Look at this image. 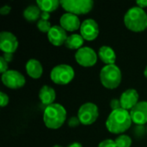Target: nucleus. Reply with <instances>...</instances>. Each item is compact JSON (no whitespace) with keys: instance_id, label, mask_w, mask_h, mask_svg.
Wrapping results in <instances>:
<instances>
[{"instance_id":"24","label":"nucleus","mask_w":147,"mask_h":147,"mask_svg":"<svg viewBox=\"0 0 147 147\" xmlns=\"http://www.w3.org/2000/svg\"><path fill=\"white\" fill-rule=\"evenodd\" d=\"M68 126L69 127H78V126H79L80 124H81V122H80V120L78 119V117L77 116H72V117H71L70 119H69V121H68Z\"/></svg>"},{"instance_id":"30","label":"nucleus","mask_w":147,"mask_h":147,"mask_svg":"<svg viewBox=\"0 0 147 147\" xmlns=\"http://www.w3.org/2000/svg\"><path fill=\"white\" fill-rule=\"evenodd\" d=\"M3 58L4 59V60L7 62V63H9L13 60V53H3Z\"/></svg>"},{"instance_id":"29","label":"nucleus","mask_w":147,"mask_h":147,"mask_svg":"<svg viewBox=\"0 0 147 147\" xmlns=\"http://www.w3.org/2000/svg\"><path fill=\"white\" fill-rule=\"evenodd\" d=\"M10 10H11V7L9 5H3L0 9V14L3 16H6L10 12Z\"/></svg>"},{"instance_id":"3","label":"nucleus","mask_w":147,"mask_h":147,"mask_svg":"<svg viewBox=\"0 0 147 147\" xmlns=\"http://www.w3.org/2000/svg\"><path fill=\"white\" fill-rule=\"evenodd\" d=\"M126 27L134 32H142L147 28V14L138 6L129 9L124 16Z\"/></svg>"},{"instance_id":"27","label":"nucleus","mask_w":147,"mask_h":147,"mask_svg":"<svg viewBox=\"0 0 147 147\" xmlns=\"http://www.w3.org/2000/svg\"><path fill=\"white\" fill-rule=\"evenodd\" d=\"M8 68H9L8 67V63L4 60V59L3 58V56L0 57V72L2 74H3L4 72H6L7 71H9Z\"/></svg>"},{"instance_id":"31","label":"nucleus","mask_w":147,"mask_h":147,"mask_svg":"<svg viewBox=\"0 0 147 147\" xmlns=\"http://www.w3.org/2000/svg\"><path fill=\"white\" fill-rule=\"evenodd\" d=\"M138 7L141 8V9H144V8H146L147 7V0H139L136 2Z\"/></svg>"},{"instance_id":"11","label":"nucleus","mask_w":147,"mask_h":147,"mask_svg":"<svg viewBox=\"0 0 147 147\" xmlns=\"http://www.w3.org/2000/svg\"><path fill=\"white\" fill-rule=\"evenodd\" d=\"M80 34L84 40L89 41L96 39L99 34V27L97 22L91 18L84 20L83 23H81Z\"/></svg>"},{"instance_id":"34","label":"nucleus","mask_w":147,"mask_h":147,"mask_svg":"<svg viewBox=\"0 0 147 147\" xmlns=\"http://www.w3.org/2000/svg\"><path fill=\"white\" fill-rule=\"evenodd\" d=\"M144 75H145V77L147 78V66L146 67V69H145V71H144Z\"/></svg>"},{"instance_id":"7","label":"nucleus","mask_w":147,"mask_h":147,"mask_svg":"<svg viewBox=\"0 0 147 147\" xmlns=\"http://www.w3.org/2000/svg\"><path fill=\"white\" fill-rule=\"evenodd\" d=\"M99 116V110L97 106L93 102H86L83 104L78 112V117L81 124L89 126L93 124Z\"/></svg>"},{"instance_id":"1","label":"nucleus","mask_w":147,"mask_h":147,"mask_svg":"<svg viewBox=\"0 0 147 147\" xmlns=\"http://www.w3.org/2000/svg\"><path fill=\"white\" fill-rule=\"evenodd\" d=\"M132 122L133 121L130 112L124 109H120L113 110L109 114L106 121V127L109 132L115 134H119L128 130L132 125Z\"/></svg>"},{"instance_id":"20","label":"nucleus","mask_w":147,"mask_h":147,"mask_svg":"<svg viewBox=\"0 0 147 147\" xmlns=\"http://www.w3.org/2000/svg\"><path fill=\"white\" fill-rule=\"evenodd\" d=\"M37 6L42 12L51 13L56 10L60 5V1L59 0H38L36 1Z\"/></svg>"},{"instance_id":"17","label":"nucleus","mask_w":147,"mask_h":147,"mask_svg":"<svg viewBox=\"0 0 147 147\" xmlns=\"http://www.w3.org/2000/svg\"><path fill=\"white\" fill-rule=\"evenodd\" d=\"M39 98L44 105L49 106L53 104L55 101L56 92L52 87L48 85H44L40 88L39 91Z\"/></svg>"},{"instance_id":"33","label":"nucleus","mask_w":147,"mask_h":147,"mask_svg":"<svg viewBox=\"0 0 147 147\" xmlns=\"http://www.w3.org/2000/svg\"><path fill=\"white\" fill-rule=\"evenodd\" d=\"M67 147H83V146L78 142H74V143H71V145H69Z\"/></svg>"},{"instance_id":"15","label":"nucleus","mask_w":147,"mask_h":147,"mask_svg":"<svg viewBox=\"0 0 147 147\" xmlns=\"http://www.w3.org/2000/svg\"><path fill=\"white\" fill-rule=\"evenodd\" d=\"M59 23H60V26L65 31H70V32L76 31L78 28L80 29V27H81V23L78 16L71 14V13H68V12L61 16L59 19Z\"/></svg>"},{"instance_id":"23","label":"nucleus","mask_w":147,"mask_h":147,"mask_svg":"<svg viewBox=\"0 0 147 147\" xmlns=\"http://www.w3.org/2000/svg\"><path fill=\"white\" fill-rule=\"evenodd\" d=\"M52 27L53 26L51 25L50 22H48V21L40 19L37 22V28L42 33H48L50 31V29L52 28Z\"/></svg>"},{"instance_id":"25","label":"nucleus","mask_w":147,"mask_h":147,"mask_svg":"<svg viewBox=\"0 0 147 147\" xmlns=\"http://www.w3.org/2000/svg\"><path fill=\"white\" fill-rule=\"evenodd\" d=\"M9 103V96L4 92H0V106L2 108L7 106Z\"/></svg>"},{"instance_id":"2","label":"nucleus","mask_w":147,"mask_h":147,"mask_svg":"<svg viewBox=\"0 0 147 147\" xmlns=\"http://www.w3.org/2000/svg\"><path fill=\"white\" fill-rule=\"evenodd\" d=\"M66 120V110L59 103H53L44 110L43 121L47 127L50 129H58L65 123Z\"/></svg>"},{"instance_id":"22","label":"nucleus","mask_w":147,"mask_h":147,"mask_svg":"<svg viewBox=\"0 0 147 147\" xmlns=\"http://www.w3.org/2000/svg\"><path fill=\"white\" fill-rule=\"evenodd\" d=\"M116 147H130L132 146V139L126 134L120 135L115 140Z\"/></svg>"},{"instance_id":"21","label":"nucleus","mask_w":147,"mask_h":147,"mask_svg":"<svg viewBox=\"0 0 147 147\" xmlns=\"http://www.w3.org/2000/svg\"><path fill=\"white\" fill-rule=\"evenodd\" d=\"M40 15H41V10L37 5H29L23 11L24 18L28 22H31L39 21Z\"/></svg>"},{"instance_id":"13","label":"nucleus","mask_w":147,"mask_h":147,"mask_svg":"<svg viewBox=\"0 0 147 147\" xmlns=\"http://www.w3.org/2000/svg\"><path fill=\"white\" fill-rule=\"evenodd\" d=\"M67 37L68 36L66 34V31L59 25L53 26L50 31L47 33V38L49 41L56 47H59L65 44Z\"/></svg>"},{"instance_id":"4","label":"nucleus","mask_w":147,"mask_h":147,"mask_svg":"<svg viewBox=\"0 0 147 147\" xmlns=\"http://www.w3.org/2000/svg\"><path fill=\"white\" fill-rule=\"evenodd\" d=\"M102 84L109 90L117 88L121 82V71L115 65H108L102 68L100 72Z\"/></svg>"},{"instance_id":"28","label":"nucleus","mask_w":147,"mask_h":147,"mask_svg":"<svg viewBox=\"0 0 147 147\" xmlns=\"http://www.w3.org/2000/svg\"><path fill=\"white\" fill-rule=\"evenodd\" d=\"M110 107L112 109V111L113 110H116V109H122L121 108V102H120V99H113L111 100L110 102Z\"/></svg>"},{"instance_id":"32","label":"nucleus","mask_w":147,"mask_h":147,"mask_svg":"<svg viewBox=\"0 0 147 147\" xmlns=\"http://www.w3.org/2000/svg\"><path fill=\"white\" fill-rule=\"evenodd\" d=\"M50 18V14L47 12H42L41 11V15H40V19L42 20H46L48 21V19Z\"/></svg>"},{"instance_id":"10","label":"nucleus","mask_w":147,"mask_h":147,"mask_svg":"<svg viewBox=\"0 0 147 147\" xmlns=\"http://www.w3.org/2000/svg\"><path fill=\"white\" fill-rule=\"evenodd\" d=\"M18 47V40L14 34L3 31L0 33V49L3 53H14Z\"/></svg>"},{"instance_id":"6","label":"nucleus","mask_w":147,"mask_h":147,"mask_svg":"<svg viewBox=\"0 0 147 147\" xmlns=\"http://www.w3.org/2000/svg\"><path fill=\"white\" fill-rule=\"evenodd\" d=\"M75 72L73 68L69 65H59L53 67L51 71L50 77L52 81L59 85L69 84L74 78Z\"/></svg>"},{"instance_id":"8","label":"nucleus","mask_w":147,"mask_h":147,"mask_svg":"<svg viewBox=\"0 0 147 147\" xmlns=\"http://www.w3.org/2000/svg\"><path fill=\"white\" fill-rule=\"evenodd\" d=\"M75 59L78 65L84 67H90L96 64L97 54L91 47H83L77 51Z\"/></svg>"},{"instance_id":"14","label":"nucleus","mask_w":147,"mask_h":147,"mask_svg":"<svg viewBox=\"0 0 147 147\" xmlns=\"http://www.w3.org/2000/svg\"><path fill=\"white\" fill-rule=\"evenodd\" d=\"M120 102L122 109L131 110L139 102V93L134 89H128L121 94Z\"/></svg>"},{"instance_id":"19","label":"nucleus","mask_w":147,"mask_h":147,"mask_svg":"<svg viewBox=\"0 0 147 147\" xmlns=\"http://www.w3.org/2000/svg\"><path fill=\"white\" fill-rule=\"evenodd\" d=\"M84 42V39L82 37L81 34H71L70 36L67 37L65 46L71 50H78L81 47H83Z\"/></svg>"},{"instance_id":"16","label":"nucleus","mask_w":147,"mask_h":147,"mask_svg":"<svg viewBox=\"0 0 147 147\" xmlns=\"http://www.w3.org/2000/svg\"><path fill=\"white\" fill-rule=\"evenodd\" d=\"M26 71L28 75L34 79L40 78L43 73V67L40 62L37 59H31L26 63Z\"/></svg>"},{"instance_id":"36","label":"nucleus","mask_w":147,"mask_h":147,"mask_svg":"<svg viewBox=\"0 0 147 147\" xmlns=\"http://www.w3.org/2000/svg\"><path fill=\"white\" fill-rule=\"evenodd\" d=\"M146 133H147V128H146Z\"/></svg>"},{"instance_id":"26","label":"nucleus","mask_w":147,"mask_h":147,"mask_svg":"<svg viewBox=\"0 0 147 147\" xmlns=\"http://www.w3.org/2000/svg\"><path fill=\"white\" fill-rule=\"evenodd\" d=\"M98 147H116V145L115 143V140H105L98 145Z\"/></svg>"},{"instance_id":"35","label":"nucleus","mask_w":147,"mask_h":147,"mask_svg":"<svg viewBox=\"0 0 147 147\" xmlns=\"http://www.w3.org/2000/svg\"><path fill=\"white\" fill-rule=\"evenodd\" d=\"M53 147H62V146H58V145H56V146H53Z\"/></svg>"},{"instance_id":"9","label":"nucleus","mask_w":147,"mask_h":147,"mask_svg":"<svg viewBox=\"0 0 147 147\" xmlns=\"http://www.w3.org/2000/svg\"><path fill=\"white\" fill-rule=\"evenodd\" d=\"M2 82L6 87L16 90L22 88L25 84L26 80L21 72L15 70H9L2 74Z\"/></svg>"},{"instance_id":"5","label":"nucleus","mask_w":147,"mask_h":147,"mask_svg":"<svg viewBox=\"0 0 147 147\" xmlns=\"http://www.w3.org/2000/svg\"><path fill=\"white\" fill-rule=\"evenodd\" d=\"M60 5L68 13L78 15H85L89 13L94 6L92 0H62Z\"/></svg>"},{"instance_id":"18","label":"nucleus","mask_w":147,"mask_h":147,"mask_svg":"<svg viewBox=\"0 0 147 147\" xmlns=\"http://www.w3.org/2000/svg\"><path fill=\"white\" fill-rule=\"evenodd\" d=\"M98 56L100 57L101 60L108 65H115V62L116 60V55L115 51L112 47L109 46H102L99 48L98 51Z\"/></svg>"},{"instance_id":"12","label":"nucleus","mask_w":147,"mask_h":147,"mask_svg":"<svg viewBox=\"0 0 147 147\" xmlns=\"http://www.w3.org/2000/svg\"><path fill=\"white\" fill-rule=\"evenodd\" d=\"M129 112L134 123L137 125L147 123V102H139Z\"/></svg>"}]
</instances>
